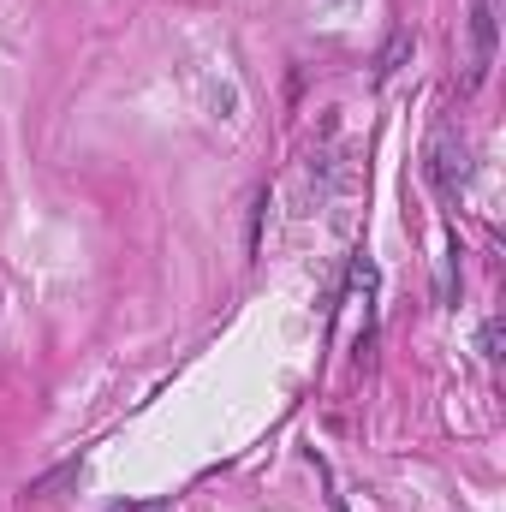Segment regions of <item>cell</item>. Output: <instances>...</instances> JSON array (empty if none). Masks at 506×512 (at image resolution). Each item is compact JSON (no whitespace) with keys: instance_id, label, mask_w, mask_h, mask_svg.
<instances>
[{"instance_id":"cell-1","label":"cell","mask_w":506,"mask_h":512,"mask_svg":"<svg viewBox=\"0 0 506 512\" xmlns=\"http://www.w3.org/2000/svg\"><path fill=\"white\" fill-rule=\"evenodd\" d=\"M423 167H429V185L441 191V203H453L459 185H465V143H453V131H435Z\"/></svg>"},{"instance_id":"cell-2","label":"cell","mask_w":506,"mask_h":512,"mask_svg":"<svg viewBox=\"0 0 506 512\" xmlns=\"http://www.w3.org/2000/svg\"><path fill=\"white\" fill-rule=\"evenodd\" d=\"M495 36H501V0H471V84L489 78V66H495Z\"/></svg>"},{"instance_id":"cell-3","label":"cell","mask_w":506,"mask_h":512,"mask_svg":"<svg viewBox=\"0 0 506 512\" xmlns=\"http://www.w3.org/2000/svg\"><path fill=\"white\" fill-rule=\"evenodd\" d=\"M78 471H84V459H66V465H54V471L30 477V483H24V495H30V501H48V495H60L66 483H78Z\"/></svg>"},{"instance_id":"cell-4","label":"cell","mask_w":506,"mask_h":512,"mask_svg":"<svg viewBox=\"0 0 506 512\" xmlns=\"http://www.w3.org/2000/svg\"><path fill=\"white\" fill-rule=\"evenodd\" d=\"M411 48H417V42H411V30H393V36L381 42V54H376V84H387V78H393L405 60H411Z\"/></svg>"},{"instance_id":"cell-5","label":"cell","mask_w":506,"mask_h":512,"mask_svg":"<svg viewBox=\"0 0 506 512\" xmlns=\"http://www.w3.org/2000/svg\"><path fill=\"white\" fill-rule=\"evenodd\" d=\"M262 215H268V191H262V197L251 203V256L262 251Z\"/></svg>"},{"instance_id":"cell-6","label":"cell","mask_w":506,"mask_h":512,"mask_svg":"<svg viewBox=\"0 0 506 512\" xmlns=\"http://www.w3.org/2000/svg\"><path fill=\"white\" fill-rule=\"evenodd\" d=\"M483 358H501V322L495 316L483 322Z\"/></svg>"}]
</instances>
